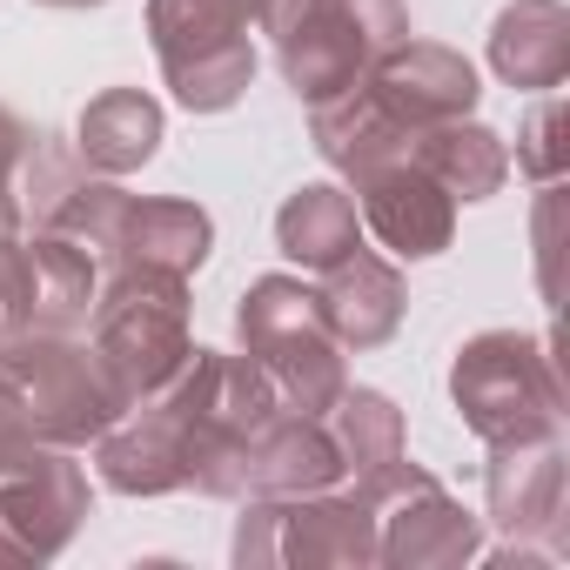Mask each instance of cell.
Here are the masks:
<instances>
[{
	"mask_svg": "<svg viewBox=\"0 0 570 570\" xmlns=\"http://www.w3.org/2000/svg\"><path fill=\"white\" fill-rule=\"evenodd\" d=\"M235 336L242 356L275 383L282 410L330 416V403L350 390V350L336 343L323 303L303 275H255L235 303Z\"/></svg>",
	"mask_w": 570,
	"mask_h": 570,
	"instance_id": "cell-2",
	"label": "cell"
},
{
	"mask_svg": "<svg viewBox=\"0 0 570 570\" xmlns=\"http://www.w3.org/2000/svg\"><path fill=\"white\" fill-rule=\"evenodd\" d=\"M483 503L503 530V543H543L563 557V523H570V450L557 436H523V443H490L483 470Z\"/></svg>",
	"mask_w": 570,
	"mask_h": 570,
	"instance_id": "cell-11",
	"label": "cell"
},
{
	"mask_svg": "<svg viewBox=\"0 0 570 570\" xmlns=\"http://www.w3.org/2000/svg\"><path fill=\"white\" fill-rule=\"evenodd\" d=\"M410 155H416L456 202H490V195L510 181V148H503V135L483 128V121H470V115L423 128Z\"/></svg>",
	"mask_w": 570,
	"mask_h": 570,
	"instance_id": "cell-22",
	"label": "cell"
},
{
	"mask_svg": "<svg viewBox=\"0 0 570 570\" xmlns=\"http://www.w3.org/2000/svg\"><path fill=\"white\" fill-rule=\"evenodd\" d=\"M0 370L21 390L28 403V423L41 443H61V450H81L95 443L128 403L115 396L101 356L81 343V336H55V330H28V336H0Z\"/></svg>",
	"mask_w": 570,
	"mask_h": 570,
	"instance_id": "cell-8",
	"label": "cell"
},
{
	"mask_svg": "<svg viewBox=\"0 0 570 570\" xmlns=\"http://www.w3.org/2000/svg\"><path fill=\"white\" fill-rule=\"evenodd\" d=\"M330 436H336V456H343V483L363 490L376 510L390 497H403L410 483H423L430 470L410 456V436H403V410L383 396V390H343L330 403Z\"/></svg>",
	"mask_w": 570,
	"mask_h": 570,
	"instance_id": "cell-14",
	"label": "cell"
},
{
	"mask_svg": "<svg viewBox=\"0 0 570 570\" xmlns=\"http://www.w3.org/2000/svg\"><path fill=\"white\" fill-rule=\"evenodd\" d=\"M330 330L343 350H383L396 330H403V309H410V289H403V268L390 255H376L370 242L350 248L336 268H323V289H316Z\"/></svg>",
	"mask_w": 570,
	"mask_h": 570,
	"instance_id": "cell-17",
	"label": "cell"
},
{
	"mask_svg": "<svg viewBox=\"0 0 570 570\" xmlns=\"http://www.w3.org/2000/svg\"><path fill=\"white\" fill-rule=\"evenodd\" d=\"M268 21V0H148V41L168 95L188 115H222L255 81L248 28Z\"/></svg>",
	"mask_w": 570,
	"mask_h": 570,
	"instance_id": "cell-7",
	"label": "cell"
},
{
	"mask_svg": "<svg viewBox=\"0 0 570 570\" xmlns=\"http://www.w3.org/2000/svg\"><path fill=\"white\" fill-rule=\"evenodd\" d=\"M350 188H356V215H363V228H370L390 255H403V262H430V255H443V248L456 242V195H450L416 155L376 161V168H363Z\"/></svg>",
	"mask_w": 570,
	"mask_h": 570,
	"instance_id": "cell-12",
	"label": "cell"
},
{
	"mask_svg": "<svg viewBox=\"0 0 570 570\" xmlns=\"http://www.w3.org/2000/svg\"><path fill=\"white\" fill-rule=\"evenodd\" d=\"M35 135L41 128H28L8 101H0V202H21V168L35 155Z\"/></svg>",
	"mask_w": 570,
	"mask_h": 570,
	"instance_id": "cell-25",
	"label": "cell"
},
{
	"mask_svg": "<svg viewBox=\"0 0 570 570\" xmlns=\"http://www.w3.org/2000/svg\"><path fill=\"white\" fill-rule=\"evenodd\" d=\"M275 68L296 101L350 95L390 48L410 41V0H268Z\"/></svg>",
	"mask_w": 570,
	"mask_h": 570,
	"instance_id": "cell-3",
	"label": "cell"
},
{
	"mask_svg": "<svg viewBox=\"0 0 570 570\" xmlns=\"http://www.w3.org/2000/svg\"><path fill=\"white\" fill-rule=\"evenodd\" d=\"M275 248L303 262L309 275L336 268L350 248H363V215H356V195L336 188V181H303L289 202L275 208Z\"/></svg>",
	"mask_w": 570,
	"mask_h": 570,
	"instance_id": "cell-21",
	"label": "cell"
},
{
	"mask_svg": "<svg viewBox=\"0 0 570 570\" xmlns=\"http://www.w3.org/2000/svg\"><path fill=\"white\" fill-rule=\"evenodd\" d=\"M215 255V222L202 202L181 195H121L115 228L95 255V268H161V275H195Z\"/></svg>",
	"mask_w": 570,
	"mask_h": 570,
	"instance_id": "cell-15",
	"label": "cell"
},
{
	"mask_svg": "<svg viewBox=\"0 0 570 570\" xmlns=\"http://www.w3.org/2000/svg\"><path fill=\"white\" fill-rule=\"evenodd\" d=\"M483 557V517H470L436 476L410 483L376 510V563L390 570H463Z\"/></svg>",
	"mask_w": 570,
	"mask_h": 570,
	"instance_id": "cell-13",
	"label": "cell"
},
{
	"mask_svg": "<svg viewBox=\"0 0 570 570\" xmlns=\"http://www.w3.org/2000/svg\"><path fill=\"white\" fill-rule=\"evenodd\" d=\"M370 95L410 128V135H423V128H436V121H456V115H476V68L456 55V48H443V41H403V48H390L370 75Z\"/></svg>",
	"mask_w": 570,
	"mask_h": 570,
	"instance_id": "cell-16",
	"label": "cell"
},
{
	"mask_svg": "<svg viewBox=\"0 0 570 570\" xmlns=\"http://www.w3.org/2000/svg\"><path fill=\"white\" fill-rule=\"evenodd\" d=\"M222 383V350H188V363L141 403H128L101 436H95V463L101 483L121 497H168L195 483V456H202V430H208V403Z\"/></svg>",
	"mask_w": 570,
	"mask_h": 570,
	"instance_id": "cell-1",
	"label": "cell"
},
{
	"mask_svg": "<svg viewBox=\"0 0 570 570\" xmlns=\"http://www.w3.org/2000/svg\"><path fill=\"white\" fill-rule=\"evenodd\" d=\"M88 470L61 443H41L28 463L0 470V563H55L88 523Z\"/></svg>",
	"mask_w": 570,
	"mask_h": 570,
	"instance_id": "cell-10",
	"label": "cell"
},
{
	"mask_svg": "<svg viewBox=\"0 0 570 570\" xmlns=\"http://www.w3.org/2000/svg\"><path fill=\"white\" fill-rule=\"evenodd\" d=\"M228 550L242 570H370L376 503L350 483L303 497H242Z\"/></svg>",
	"mask_w": 570,
	"mask_h": 570,
	"instance_id": "cell-6",
	"label": "cell"
},
{
	"mask_svg": "<svg viewBox=\"0 0 570 570\" xmlns=\"http://www.w3.org/2000/svg\"><path fill=\"white\" fill-rule=\"evenodd\" d=\"M35 8H101V0H35Z\"/></svg>",
	"mask_w": 570,
	"mask_h": 570,
	"instance_id": "cell-26",
	"label": "cell"
},
{
	"mask_svg": "<svg viewBox=\"0 0 570 570\" xmlns=\"http://www.w3.org/2000/svg\"><path fill=\"white\" fill-rule=\"evenodd\" d=\"M563 101H557V88L523 115V128H517V168L543 188V181H563Z\"/></svg>",
	"mask_w": 570,
	"mask_h": 570,
	"instance_id": "cell-23",
	"label": "cell"
},
{
	"mask_svg": "<svg viewBox=\"0 0 570 570\" xmlns=\"http://www.w3.org/2000/svg\"><path fill=\"white\" fill-rule=\"evenodd\" d=\"M330 483H343V456H336V436L323 416L275 410L255 430L248 463H242V497H303V490H330Z\"/></svg>",
	"mask_w": 570,
	"mask_h": 570,
	"instance_id": "cell-18",
	"label": "cell"
},
{
	"mask_svg": "<svg viewBox=\"0 0 570 570\" xmlns=\"http://www.w3.org/2000/svg\"><path fill=\"white\" fill-rule=\"evenodd\" d=\"M450 403L463 430L490 443H523V436H557L570 416L563 376H557V343L523 336V330H483L456 350L450 363Z\"/></svg>",
	"mask_w": 570,
	"mask_h": 570,
	"instance_id": "cell-4",
	"label": "cell"
},
{
	"mask_svg": "<svg viewBox=\"0 0 570 570\" xmlns=\"http://www.w3.org/2000/svg\"><path fill=\"white\" fill-rule=\"evenodd\" d=\"M35 450H41V436H35V423H28V403H21V390L8 383V370H0V470L28 463Z\"/></svg>",
	"mask_w": 570,
	"mask_h": 570,
	"instance_id": "cell-24",
	"label": "cell"
},
{
	"mask_svg": "<svg viewBox=\"0 0 570 570\" xmlns=\"http://www.w3.org/2000/svg\"><path fill=\"white\" fill-rule=\"evenodd\" d=\"M155 148H161V101L141 95V88H108V95H95V101L81 108V121H75V155H81L95 175H115V181H121V175L148 168Z\"/></svg>",
	"mask_w": 570,
	"mask_h": 570,
	"instance_id": "cell-20",
	"label": "cell"
},
{
	"mask_svg": "<svg viewBox=\"0 0 570 570\" xmlns=\"http://www.w3.org/2000/svg\"><path fill=\"white\" fill-rule=\"evenodd\" d=\"M95 289L101 268L81 242L48 228H21L14 242H0V336H28V330L81 336L95 316Z\"/></svg>",
	"mask_w": 570,
	"mask_h": 570,
	"instance_id": "cell-9",
	"label": "cell"
},
{
	"mask_svg": "<svg viewBox=\"0 0 570 570\" xmlns=\"http://www.w3.org/2000/svg\"><path fill=\"white\" fill-rule=\"evenodd\" d=\"M88 350L101 356L121 403L155 396L195 350L188 336V275L161 268H108L88 316Z\"/></svg>",
	"mask_w": 570,
	"mask_h": 570,
	"instance_id": "cell-5",
	"label": "cell"
},
{
	"mask_svg": "<svg viewBox=\"0 0 570 570\" xmlns=\"http://www.w3.org/2000/svg\"><path fill=\"white\" fill-rule=\"evenodd\" d=\"M490 68L523 95H550L570 75V8L563 0H510L490 21Z\"/></svg>",
	"mask_w": 570,
	"mask_h": 570,
	"instance_id": "cell-19",
	"label": "cell"
}]
</instances>
